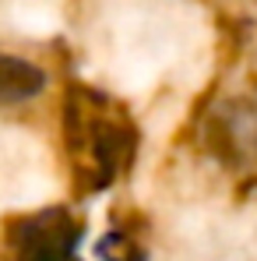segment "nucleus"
Listing matches in <instances>:
<instances>
[{
    "label": "nucleus",
    "mask_w": 257,
    "mask_h": 261,
    "mask_svg": "<svg viewBox=\"0 0 257 261\" xmlns=\"http://www.w3.org/2000/svg\"><path fill=\"white\" fill-rule=\"evenodd\" d=\"M67 141H71V148L88 152L95 187H106L117 176H124V170L134 163V152H137V130L130 127L127 117L78 110V92L67 95Z\"/></svg>",
    "instance_id": "nucleus-1"
},
{
    "label": "nucleus",
    "mask_w": 257,
    "mask_h": 261,
    "mask_svg": "<svg viewBox=\"0 0 257 261\" xmlns=\"http://www.w3.org/2000/svg\"><path fill=\"white\" fill-rule=\"evenodd\" d=\"M81 222L67 208H46L11 222L7 251L14 261H78Z\"/></svg>",
    "instance_id": "nucleus-2"
},
{
    "label": "nucleus",
    "mask_w": 257,
    "mask_h": 261,
    "mask_svg": "<svg viewBox=\"0 0 257 261\" xmlns=\"http://www.w3.org/2000/svg\"><path fill=\"white\" fill-rule=\"evenodd\" d=\"M201 145L225 166L257 159V106L250 99H222L201 117Z\"/></svg>",
    "instance_id": "nucleus-3"
},
{
    "label": "nucleus",
    "mask_w": 257,
    "mask_h": 261,
    "mask_svg": "<svg viewBox=\"0 0 257 261\" xmlns=\"http://www.w3.org/2000/svg\"><path fill=\"white\" fill-rule=\"evenodd\" d=\"M46 85H49V74H46L43 64L0 49V110L4 106H25V102L39 99Z\"/></svg>",
    "instance_id": "nucleus-4"
}]
</instances>
